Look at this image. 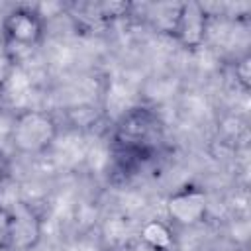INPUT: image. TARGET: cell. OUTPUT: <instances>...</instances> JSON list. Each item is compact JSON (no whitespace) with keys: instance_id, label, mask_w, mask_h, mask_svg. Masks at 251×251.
<instances>
[{"instance_id":"1","label":"cell","mask_w":251,"mask_h":251,"mask_svg":"<svg viewBox=\"0 0 251 251\" xmlns=\"http://www.w3.org/2000/svg\"><path fill=\"white\" fill-rule=\"evenodd\" d=\"M165 145V124L149 106L124 112L112 131V153L122 173H131L153 161Z\"/></svg>"},{"instance_id":"2","label":"cell","mask_w":251,"mask_h":251,"mask_svg":"<svg viewBox=\"0 0 251 251\" xmlns=\"http://www.w3.org/2000/svg\"><path fill=\"white\" fill-rule=\"evenodd\" d=\"M45 18L33 6H16L2 20V49L10 65L31 57L45 39Z\"/></svg>"},{"instance_id":"3","label":"cell","mask_w":251,"mask_h":251,"mask_svg":"<svg viewBox=\"0 0 251 251\" xmlns=\"http://www.w3.org/2000/svg\"><path fill=\"white\" fill-rule=\"evenodd\" d=\"M59 135V122L47 110H22L10 126V145L18 155L37 157L47 153Z\"/></svg>"},{"instance_id":"4","label":"cell","mask_w":251,"mask_h":251,"mask_svg":"<svg viewBox=\"0 0 251 251\" xmlns=\"http://www.w3.org/2000/svg\"><path fill=\"white\" fill-rule=\"evenodd\" d=\"M169 33L186 49L200 47L208 33L206 10L196 2L180 4L169 22Z\"/></svg>"},{"instance_id":"5","label":"cell","mask_w":251,"mask_h":251,"mask_svg":"<svg viewBox=\"0 0 251 251\" xmlns=\"http://www.w3.org/2000/svg\"><path fill=\"white\" fill-rule=\"evenodd\" d=\"M208 198L200 186L186 184L167 198V218L171 226L190 227L206 218Z\"/></svg>"},{"instance_id":"6","label":"cell","mask_w":251,"mask_h":251,"mask_svg":"<svg viewBox=\"0 0 251 251\" xmlns=\"http://www.w3.org/2000/svg\"><path fill=\"white\" fill-rule=\"evenodd\" d=\"M12 212H14V247L12 249L35 247L41 237V220L25 204H22L20 210L12 208Z\"/></svg>"},{"instance_id":"7","label":"cell","mask_w":251,"mask_h":251,"mask_svg":"<svg viewBox=\"0 0 251 251\" xmlns=\"http://www.w3.org/2000/svg\"><path fill=\"white\" fill-rule=\"evenodd\" d=\"M141 239L145 241V245H149L155 251H169L175 243L171 224L161 222V220H149L147 224H143Z\"/></svg>"},{"instance_id":"8","label":"cell","mask_w":251,"mask_h":251,"mask_svg":"<svg viewBox=\"0 0 251 251\" xmlns=\"http://www.w3.org/2000/svg\"><path fill=\"white\" fill-rule=\"evenodd\" d=\"M14 247V212L12 208L0 206V251Z\"/></svg>"},{"instance_id":"9","label":"cell","mask_w":251,"mask_h":251,"mask_svg":"<svg viewBox=\"0 0 251 251\" xmlns=\"http://www.w3.org/2000/svg\"><path fill=\"white\" fill-rule=\"evenodd\" d=\"M249 76H251V71H249V55H243L237 63H235V78L237 82L247 90L249 88Z\"/></svg>"},{"instance_id":"10","label":"cell","mask_w":251,"mask_h":251,"mask_svg":"<svg viewBox=\"0 0 251 251\" xmlns=\"http://www.w3.org/2000/svg\"><path fill=\"white\" fill-rule=\"evenodd\" d=\"M10 171H12V167H10V159H8V155L0 149V186L10 178Z\"/></svg>"}]
</instances>
